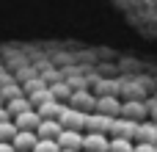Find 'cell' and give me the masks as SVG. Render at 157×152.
Segmentation results:
<instances>
[{
    "mask_svg": "<svg viewBox=\"0 0 157 152\" xmlns=\"http://www.w3.org/2000/svg\"><path fill=\"white\" fill-rule=\"evenodd\" d=\"M58 122L66 127V130H86V122H88V114L75 108V105H66L63 114L58 116Z\"/></svg>",
    "mask_w": 157,
    "mask_h": 152,
    "instance_id": "1",
    "label": "cell"
},
{
    "mask_svg": "<svg viewBox=\"0 0 157 152\" xmlns=\"http://www.w3.org/2000/svg\"><path fill=\"white\" fill-rule=\"evenodd\" d=\"M138 125H141V122H132V119H124V116H119V119H113V127H110V133H113V136H121V138H130V141H135Z\"/></svg>",
    "mask_w": 157,
    "mask_h": 152,
    "instance_id": "2",
    "label": "cell"
},
{
    "mask_svg": "<svg viewBox=\"0 0 157 152\" xmlns=\"http://www.w3.org/2000/svg\"><path fill=\"white\" fill-rule=\"evenodd\" d=\"M83 150L86 152H110V138L105 133H86Z\"/></svg>",
    "mask_w": 157,
    "mask_h": 152,
    "instance_id": "3",
    "label": "cell"
},
{
    "mask_svg": "<svg viewBox=\"0 0 157 152\" xmlns=\"http://www.w3.org/2000/svg\"><path fill=\"white\" fill-rule=\"evenodd\" d=\"M14 125H17L19 130H36V127L41 125V116H39L36 108H28V111H22V114L14 116Z\"/></svg>",
    "mask_w": 157,
    "mask_h": 152,
    "instance_id": "4",
    "label": "cell"
},
{
    "mask_svg": "<svg viewBox=\"0 0 157 152\" xmlns=\"http://www.w3.org/2000/svg\"><path fill=\"white\" fill-rule=\"evenodd\" d=\"M110 127H113V116H108V114H91L86 122L88 133H110Z\"/></svg>",
    "mask_w": 157,
    "mask_h": 152,
    "instance_id": "5",
    "label": "cell"
},
{
    "mask_svg": "<svg viewBox=\"0 0 157 152\" xmlns=\"http://www.w3.org/2000/svg\"><path fill=\"white\" fill-rule=\"evenodd\" d=\"M83 130H61V136H58V144H61V150H83Z\"/></svg>",
    "mask_w": 157,
    "mask_h": 152,
    "instance_id": "6",
    "label": "cell"
},
{
    "mask_svg": "<svg viewBox=\"0 0 157 152\" xmlns=\"http://www.w3.org/2000/svg\"><path fill=\"white\" fill-rule=\"evenodd\" d=\"M146 114H149V105H144V102H124L121 111H119V116L132 119V122H144Z\"/></svg>",
    "mask_w": 157,
    "mask_h": 152,
    "instance_id": "7",
    "label": "cell"
},
{
    "mask_svg": "<svg viewBox=\"0 0 157 152\" xmlns=\"http://www.w3.org/2000/svg\"><path fill=\"white\" fill-rule=\"evenodd\" d=\"M135 144H157V122H141L138 125Z\"/></svg>",
    "mask_w": 157,
    "mask_h": 152,
    "instance_id": "8",
    "label": "cell"
},
{
    "mask_svg": "<svg viewBox=\"0 0 157 152\" xmlns=\"http://www.w3.org/2000/svg\"><path fill=\"white\" fill-rule=\"evenodd\" d=\"M61 130H63V125H61L58 119H41V125L36 127V136H39V138H55V141H58Z\"/></svg>",
    "mask_w": 157,
    "mask_h": 152,
    "instance_id": "9",
    "label": "cell"
},
{
    "mask_svg": "<svg viewBox=\"0 0 157 152\" xmlns=\"http://www.w3.org/2000/svg\"><path fill=\"white\" fill-rule=\"evenodd\" d=\"M36 141H39V136H36V130H19L17 136H14V150H25V152H33L36 147Z\"/></svg>",
    "mask_w": 157,
    "mask_h": 152,
    "instance_id": "10",
    "label": "cell"
},
{
    "mask_svg": "<svg viewBox=\"0 0 157 152\" xmlns=\"http://www.w3.org/2000/svg\"><path fill=\"white\" fill-rule=\"evenodd\" d=\"M63 108H66V105H61L58 100H50V102L39 105L36 111H39V116H41V119H58V116L63 114Z\"/></svg>",
    "mask_w": 157,
    "mask_h": 152,
    "instance_id": "11",
    "label": "cell"
},
{
    "mask_svg": "<svg viewBox=\"0 0 157 152\" xmlns=\"http://www.w3.org/2000/svg\"><path fill=\"white\" fill-rule=\"evenodd\" d=\"M6 108H8V114H11V116H17V114H22V111L33 108V105H30V97H28V94H19V97L8 100V102H6Z\"/></svg>",
    "mask_w": 157,
    "mask_h": 152,
    "instance_id": "12",
    "label": "cell"
},
{
    "mask_svg": "<svg viewBox=\"0 0 157 152\" xmlns=\"http://www.w3.org/2000/svg\"><path fill=\"white\" fill-rule=\"evenodd\" d=\"M132 141L130 138H121V136H113L110 138V152H132Z\"/></svg>",
    "mask_w": 157,
    "mask_h": 152,
    "instance_id": "13",
    "label": "cell"
},
{
    "mask_svg": "<svg viewBox=\"0 0 157 152\" xmlns=\"http://www.w3.org/2000/svg\"><path fill=\"white\" fill-rule=\"evenodd\" d=\"M17 133H19V127L14 125V119H8V122L0 125V141H14Z\"/></svg>",
    "mask_w": 157,
    "mask_h": 152,
    "instance_id": "14",
    "label": "cell"
},
{
    "mask_svg": "<svg viewBox=\"0 0 157 152\" xmlns=\"http://www.w3.org/2000/svg\"><path fill=\"white\" fill-rule=\"evenodd\" d=\"M33 152H61V144L55 138H39L36 147H33Z\"/></svg>",
    "mask_w": 157,
    "mask_h": 152,
    "instance_id": "15",
    "label": "cell"
},
{
    "mask_svg": "<svg viewBox=\"0 0 157 152\" xmlns=\"http://www.w3.org/2000/svg\"><path fill=\"white\" fill-rule=\"evenodd\" d=\"M50 89H52V97H55V100H63V97H69V94H72L69 80H66V83H55V86H50Z\"/></svg>",
    "mask_w": 157,
    "mask_h": 152,
    "instance_id": "16",
    "label": "cell"
},
{
    "mask_svg": "<svg viewBox=\"0 0 157 152\" xmlns=\"http://www.w3.org/2000/svg\"><path fill=\"white\" fill-rule=\"evenodd\" d=\"M132 152H157V144H135Z\"/></svg>",
    "mask_w": 157,
    "mask_h": 152,
    "instance_id": "17",
    "label": "cell"
},
{
    "mask_svg": "<svg viewBox=\"0 0 157 152\" xmlns=\"http://www.w3.org/2000/svg\"><path fill=\"white\" fill-rule=\"evenodd\" d=\"M0 152H17V150H14L11 141H0Z\"/></svg>",
    "mask_w": 157,
    "mask_h": 152,
    "instance_id": "18",
    "label": "cell"
},
{
    "mask_svg": "<svg viewBox=\"0 0 157 152\" xmlns=\"http://www.w3.org/2000/svg\"><path fill=\"white\" fill-rule=\"evenodd\" d=\"M8 119H11V114H8V108H3V105H0V125H3V122H8Z\"/></svg>",
    "mask_w": 157,
    "mask_h": 152,
    "instance_id": "19",
    "label": "cell"
},
{
    "mask_svg": "<svg viewBox=\"0 0 157 152\" xmlns=\"http://www.w3.org/2000/svg\"><path fill=\"white\" fill-rule=\"evenodd\" d=\"M61 152H80V150H61Z\"/></svg>",
    "mask_w": 157,
    "mask_h": 152,
    "instance_id": "20",
    "label": "cell"
},
{
    "mask_svg": "<svg viewBox=\"0 0 157 152\" xmlns=\"http://www.w3.org/2000/svg\"><path fill=\"white\" fill-rule=\"evenodd\" d=\"M17 152H25V150H17Z\"/></svg>",
    "mask_w": 157,
    "mask_h": 152,
    "instance_id": "21",
    "label": "cell"
}]
</instances>
